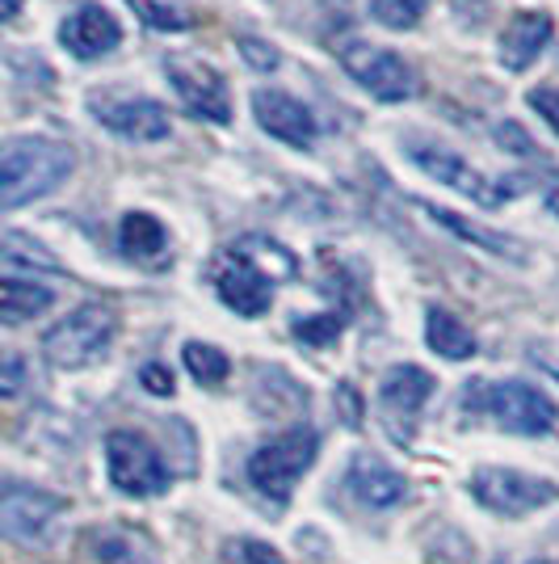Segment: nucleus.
<instances>
[{
	"mask_svg": "<svg viewBox=\"0 0 559 564\" xmlns=\"http://www.w3.org/2000/svg\"><path fill=\"white\" fill-rule=\"evenodd\" d=\"M72 169H76V152L68 143L43 140V135L9 140L0 148V215L18 212L55 186H64Z\"/></svg>",
	"mask_w": 559,
	"mask_h": 564,
	"instance_id": "nucleus-1",
	"label": "nucleus"
},
{
	"mask_svg": "<svg viewBox=\"0 0 559 564\" xmlns=\"http://www.w3.org/2000/svg\"><path fill=\"white\" fill-rule=\"evenodd\" d=\"M471 404L484 409L489 417L513 430V434H551L559 422L556 400L547 392H538L522 379H501V383H471Z\"/></svg>",
	"mask_w": 559,
	"mask_h": 564,
	"instance_id": "nucleus-2",
	"label": "nucleus"
},
{
	"mask_svg": "<svg viewBox=\"0 0 559 564\" xmlns=\"http://www.w3.org/2000/svg\"><path fill=\"white\" fill-rule=\"evenodd\" d=\"M118 316L106 304H80L76 312H68L59 325H51L43 333V354H47L55 367L76 371V367H89L94 358L106 354V346L114 341Z\"/></svg>",
	"mask_w": 559,
	"mask_h": 564,
	"instance_id": "nucleus-3",
	"label": "nucleus"
},
{
	"mask_svg": "<svg viewBox=\"0 0 559 564\" xmlns=\"http://www.w3.org/2000/svg\"><path fill=\"white\" fill-rule=\"evenodd\" d=\"M316 451H320L316 430L295 425V430H286V434H278V438H270L265 447L253 451V459H249V480L256 485V494H265L270 501H286L291 489L304 480V471L311 468Z\"/></svg>",
	"mask_w": 559,
	"mask_h": 564,
	"instance_id": "nucleus-4",
	"label": "nucleus"
},
{
	"mask_svg": "<svg viewBox=\"0 0 559 564\" xmlns=\"http://www.w3.org/2000/svg\"><path fill=\"white\" fill-rule=\"evenodd\" d=\"M64 510H68V501L39 489V485L0 480V540L39 547V543H47L55 535Z\"/></svg>",
	"mask_w": 559,
	"mask_h": 564,
	"instance_id": "nucleus-5",
	"label": "nucleus"
},
{
	"mask_svg": "<svg viewBox=\"0 0 559 564\" xmlns=\"http://www.w3.org/2000/svg\"><path fill=\"white\" fill-rule=\"evenodd\" d=\"M106 468H110V485L127 497H161L173 480L161 451L140 430H114L106 438Z\"/></svg>",
	"mask_w": 559,
	"mask_h": 564,
	"instance_id": "nucleus-6",
	"label": "nucleus"
},
{
	"mask_svg": "<svg viewBox=\"0 0 559 564\" xmlns=\"http://www.w3.org/2000/svg\"><path fill=\"white\" fill-rule=\"evenodd\" d=\"M471 494L475 501L492 510V514L505 518H526L551 506L559 497V489L542 476H530V471H513V468H475L471 476Z\"/></svg>",
	"mask_w": 559,
	"mask_h": 564,
	"instance_id": "nucleus-7",
	"label": "nucleus"
},
{
	"mask_svg": "<svg viewBox=\"0 0 559 564\" xmlns=\"http://www.w3.org/2000/svg\"><path fill=\"white\" fill-rule=\"evenodd\" d=\"M341 64H346L353 80H358L366 94L379 97V101H404V97L417 94L413 68H408L399 55H392V51H379V47H371V43H350V47L341 51Z\"/></svg>",
	"mask_w": 559,
	"mask_h": 564,
	"instance_id": "nucleus-8",
	"label": "nucleus"
},
{
	"mask_svg": "<svg viewBox=\"0 0 559 564\" xmlns=\"http://www.w3.org/2000/svg\"><path fill=\"white\" fill-rule=\"evenodd\" d=\"M89 110L97 115L101 127H110L114 135L135 143H156L168 135V115L161 101L152 97H122V94H94Z\"/></svg>",
	"mask_w": 559,
	"mask_h": 564,
	"instance_id": "nucleus-9",
	"label": "nucleus"
},
{
	"mask_svg": "<svg viewBox=\"0 0 559 564\" xmlns=\"http://www.w3.org/2000/svg\"><path fill=\"white\" fill-rule=\"evenodd\" d=\"M168 85L173 94L182 97L194 118H207V122H228L232 118V97L223 76L198 59H168Z\"/></svg>",
	"mask_w": 559,
	"mask_h": 564,
	"instance_id": "nucleus-10",
	"label": "nucleus"
},
{
	"mask_svg": "<svg viewBox=\"0 0 559 564\" xmlns=\"http://www.w3.org/2000/svg\"><path fill=\"white\" fill-rule=\"evenodd\" d=\"M408 156H413V165L425 169L434 182H442V186L459 189L467 194L471 203H480V207H501L505 198H509V189L492 186L489 177L480 173V169H471L463 156H454V152H446L438 143H420V148H408Z\"/></svg>",
	"mask_w": 559,
	"mask_h": 564,
	"instance_id": "nucleus-11",
	"label": "nucleus"
},
{
	"mask_svg": "<svg viewBox=\"0 0 559 564\" xmlns=\"http://www.w3.org/2000/svg\"><path fill=\"white\" fill-rule=\"evenodd\" d=\"M215 291L219 300L232 307L235 316H265L274 304V282L265 270H256V261H249L240 249H232L215 270Z\"/></svg>",
	"mask_w": 559,
	"mask_h": 564,
	"instance_id": "nucleus-12",
	"label": "nucleus"
},
{
	"mask_svg": "<svg viewBox=\"0 0 559 564\" xmlns=\"http://www.w3.org/2000/svg\"><path fill=\"white\" fill-rule=\"evenodd\" d=\"M253 115L274 140L291 143V148H311V140H316V118L291 94L261 89V94H253Z\"/></svg>",
	"mask_w": 559,
	"mask_h": 564,
	"instance_id": "nucleus-13",
	"label": "nucleus"
},
{
	"mask_svg": "<svg viewBox=\"0 0 559 564\" xmlns=\"http://www.w3.org/2000/svg\"><path fill=\"white\" fill-rule=\"evenodd\" d=\"M346 489L353 494V501H362L371 510H392L408 494L404 476L392 464H383L379 455H353L346 468Z\"/></svg>",
	"mask_w": 559,
	"mask_h": 564,
	"instance_id": "nucleus-14",
	"label": "nucleus"
},
{
	"mask_svg": "<svg viewBox=\"0 0 559 564\" xmlns=\"http://www.w3.org/2000/svg\"><path fill=\"white\" fill-rule=\"evenodd\" d=\"M59 43L76 59H101V55H110L122 43V25L101 4H85V9H76L68 22L59 25Z\"/></svg>",
	"mask_w": 559,
	"mask_h": 564,
	"instance_id": "nucleus-15",
	"label": "nucleus"
},
{
	"mask_svg": "<svg viewBox=\"0 0 559 564\" xmlns=\"http://www.w3.org/2000/svg\"><path fill=\"white\" fill-rule=\"evenodd\" d=\"M551 34H556V22L547 13H517L505 25V34H501V59H505V68L513 72L530 68L538 55H542V47L551 43Z\"/></svg>",
	"mask_w": 559,
	"mask_h": 564,
	"instance_id": "nucleus-16",
	"label": "nucleus"
},
{
	"mask_svg": "<svg viewBox=\"0 0 559 564\" xmlns=\"http://www.w3.org/2000/svg\"><path fill=\"white\" fill-rule=\"evenodd\" d=\"M434 376L429 371H420V367H392L387 379H383V388H379V397H383V409H387V417H404V422H413L420 409H425V400L434 397Z\"/></svg>",
	"mask_w": 559,
	"mask_h": 564,
	"instance_id": "nucleus-17",
	"label": "nucleus"
},
{
	"mask_svg": "<svg viewBox=\"0 0 559 564\" xmlns=\"http://www.w3.org/2000/svg\"><path fill=\"white\" fill-rule=\"evenodd\" d=\"M55 304V291L30 279H0V325H25Z\"/></svg>",
	"mask_w": 559,
	"mask_h": 564,
	"instance_id": "nucleus-18",
	"label": "nucleus"
},
{
	"mask_svg": "<svg viewBox=\"0 0 559 564\" xmlns=\"http://www.w3.org/2000/svg\"><path fill=\"white\" fill-rule=\"evenodd\" d=\"M118 245H122V253L131 261H164V253H168V232H164L161 219L131 212L122 215V224H118Z\"/></svg>",
	"mask_w": 559,
	"mask_h": 564,
	"instance_id": "nucleus-19",
	"label": "nucleus"
},
{
	"mask_svg": "<svg viewBox=\"0 0 559 564\" xmlns=\"http://www.w3.org/2000/svg\"><path fill=\"white\" fill-rule=\"evenodd\" d=\"M425 341H429V350L438 354V358H450V362H463V358L475 354L471 329L454 312H446V307H429L425 312Z\"/></svg>",
	"mask_w": 559,
	"mask_h": 564,
	"instance_id": "nucleus-20",
	"label": "nucleus"
},
{
	"mask_svg": "<svg viewBox=\"0 0 559 564\" xmlns=\"http://www.w3.org/2000/svg\"><path fill=\"white\" fill-rule=\"evenodd\" d=\"M420 207L429 212V219H434V224H442L446 232L463 236V240L480 245V249H489V253H496V258H509V261H522V258H526V253H522V245H517L513 236L492 232V228H480V224H471V219H463V215L446 212V207H438V203H420Z\"/></svg>",
	"mask_w": 559,
	"mask_h": 564,
	"instance_id": "nucleus-21",
	"label": "nucleus"
},
{
	"mask_svg": "<svg viewBox=\"0 0 559 564\" xmlns=\"http://www.w3.org/2000/svg\"><path fill=\"white\" fill-rule=\"evenodd\" d=\"M97 561L101 564H161L156 547L135 535V531H106L97 540Z\"/></svg>",
	"mask_w": 559,
	"mask_h": 564,
	"instance_id": "nucleus-22",
	"label": "nucleus"
},
{
	"mask_svg": "<svg viewBox=\"0 0 559 564\" xmlns=\"http://www.w3.org/2000/svg\"><path fill=\"white\" fill-rule=\"evenodd\" d=\"M182 358H186V371H189V376L198 379V383H207V388L223 383V379H228V371H232L228 354L215 350V346H207V341H186Z\"/></svg>",
	"mask_w": 559,
	"mask_h": 564,
	"instance_id": "nucleus-23",
	"label": "nucleus"
},
{
	"mask_svg": "<svg viewBox=\"0 0 559 564\" xmlns=\"http://www.w3.org/2000/svg\"><path fill=\"white\" fill-rule=\"evenodd\" d=\"M429 0H371V18L379 25H392V30H408L420 22Z\"/></svg>",
	"mask_w": 559,
	"mask_h": 564,
	"instance_id": "nucleus-24",
	"label": "nucleus"
},
{
	"mask_svg": "<svg viewBox=\"0 0 559 564\" xmlns=\"http://www.w3.org/2000/svg\"><path fill=\"white\" fill-rule=\"evenodd\" d=\"M295 337L307 341V346H332L337 337H341V316H304V321H295Z\"/></svg>",
	"mask_w": 559,
	"mask_h": 564,
	"instance_id": "nucleus-25",
	"label": "nucleus"
},
{
	"mask_svg": "<svg viewBox=\"0 0 559 564\" xmlns=\"http://www.w3.org/2000/svg\"><path fill=\"white\" fill-rule=\"evenodd\" d=\"M25 379H30V371H25V362L18 358V354L0 358V400L18 397V392L25 388Z\"/></svg>",
	"mask_w": 559,
	"mask_h": 564,
	"instance_id": "nucleus-26",
	"label": "nucleus"
},
{
	"mask_svg": "<svg viewBox=\"0 0 559 564\" xmlns=\"http://www.w3.org/2000/svg\"><path fill=\"white\" fill-rule=\"evenodd\" d=\"M240 55L261 72L278 68V51H270V43H261V39H240Z\"/></svg>",
	"mask_w": 559,
	"mask_h": 564,
	"instance_id": "nucleus-27",
	"label": "nucleus"
},
{
	"mask_svg": "<svg viewBox=\"0 0 559 564\" xmlns=\"http://www.w3.org/2000/svg\"><path fill=\"white\" fill-rule=\"evenodd\" d=\"M140 383L152 397H173V376H168V367H161V362H147L140 371Z\"/></svg>",
	"mask_w": 559,
	"mask_h": 564,
	"instance_id": "nucleus-28",
	"label": "nucleus"
},
{
	"mask_svg": "<svg viewBox=\"0 0 559 564\" xmlns=\"http://www.w3.org/2000/svg\"><path fill=\"white\" fill-rule=\"evenodd\" d=\"M530 106H535V115H542V122L559 131V89H535L530 94Z\"/></svg>",
	"mask_w": 559,
	"mask_h": 564,
	"instance_id": "nucleus-29",
	"label": "nucleus"
},
{
	"mask_svg": "<svg viewBox=\"0 0 559 564\" xmlns=\"http://www.w3.org/2000/svg\"><path fill=\"white\" fill-rule=\"evenodd\" d=\"M337 404H341V417H346V425L362 422V397L353 392L350 383H341V388H337Z\"/></svg>",
	"mask_w": 559,
	"mask_h": 564,
	"instance_id": "nucleus-30",
	"label": "nucleus"
},
{
	"mask_svg": "<svg viewBox=\"0 0 559 564\" xmlns=\"http://www.w3.org/2000/svg\"><path fill=\"white\" fill-rule=\"evenodd\" d=\"M240 552H244V556H249V564H282V556L278 552H274V547H270V543H240Z\"/></svg>",
	"mask_w": 559,
	"mask_h": 564,
	"instance_id": "nucleus-31",
	"label": "nucleus"
},
{
	"mask_svg": "<svg viewBox=\"0 0 559 564\" xmlns=\"http://www.w3.org/2000/svg\"><path fill=\"white\" fill-rule=\"evenodd\" d=\"M501 140L513 143L509 152H522V156H530V152H535V140H530L526 131H517V127H501Z\"/></svg>",
	"mask_w": 559,
	"mask_h": 564,
	"instance_id": "nucleus-32",
	"label": "nucleus"
},
{
	"mask_svg": "<svg viewBox=\"0 0 559 564\" xmlns=\"http://www.w3.org/2000/svg\"><path fill=\"white\" fill-rule=\"evenodd\" d=\"M535 362L559 379V346H535Z\"/></svg>",
	"mask_w": 559,
	"mask_h": 564,
	"instance_id": "nucleus-33",
	"label": "nucleus"
},
{
	"mask_svg": "<svg viewBox=\"0 0 559 564\" xmlns=\"http://www.w3.org/2000/svg\"><path fill=\"white\" fill-rule=\"evenodd\" d=\"M542 194H547V207L559 215V173L551 177V182H547V189H542Z\"/></svg>",
	"mask_w": 559,
	"mask_h": 564,
	"instance_id": "nucleus-34",
	"label": "nucleus"
},
{
	"mask_svg": "<svg viewBox=\"0 0 559 564\" xmlns=\"http://www.w3.org/2000/svg\"><path fill=\"white\" fill-rule=\"evenodd\" d=\"M18 13H22V0H0V22H9Z\"/></svg>",
	"mask_w": 559,
	"mask_h": 564,
	"instance_id": "nucleus-35",
	"label": "nucleus"
}]
</instances>
